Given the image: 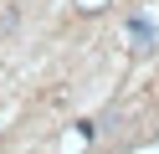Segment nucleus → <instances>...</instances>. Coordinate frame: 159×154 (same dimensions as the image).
Masks as SVG:
<instances>
[{
    "label": "nucleus",
    "instance_id": "1",
    "mask_svg": "<svg viewBox=\"0 0 159 154\" xmlns=\"http://www.w3.org/2000/svg\"><path fill=\"white\" fill-rule=\"evenodd\" d=\"M154 41H159V21H149V16H134L128 21V46L144 57V51H154Z\"/></svg>",
    "mask_w": 159,
    "mask_h": 154
}]
</instances>
